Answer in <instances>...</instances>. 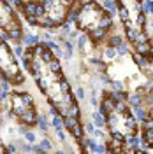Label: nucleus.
I'll list each match as a JSON object with an SVG mask.
<instances>
[{"mask_svg": "<svg viewBox=\"0 0 153 154\" xmlns=\"http://www.w3.org/2000/svg\"><path fill=\"white\" fill-rule=\"evenodd\" d=\"M74 95H76L77 100H85V98H86V91H85V88H83V86H77L76 89H74Z\"/></svg>", "mask_w": 153, "mask_h": 154, "instance_id": "5701e85b", "label": "nucleus"}, {"mask_svg": "<svg viewBox=\"0 0 153 154\" xmlns=\"http://www.w3.org/2000/svg\"><path fill=\"white\" fill-rule=\"evenodd\" d=\"M76 28L88 35L93 44H100L113 30V16L106 11L100 2L88 0L77 7V16L74 21Z\"/></svg>", "mask_w": 153, "mask_h": 154, "instance_id": "7ed1b4c3", "label": "nucleus"}, {"mask_svg": "<svg viewBox=\"0 0 153 154\" xmlns=\"http://www.w3.org/2000/svg\"><path fill=\"white\" fill-rule=\"evenodd\" d=\"M9 114L19 125H37V109L34 96L27 91H11L9 93Z\"/></svg>", "mask_w": 153, "mask_h": 154, "instance_id": "39448f33", "label": "nucleus"}, {"mask_svg": "<svg viewBox=\"0 0 153 154\" xmlns=\"http://www.w3.org/2000/svg\"><path fill=\"white\" fill-rule=\"evenodd\" d=\"M23 138H25V142H28V144H37V135L34 133V131H32V130H27V131H25V135H23Z\"/></svg>", "mask_w": 153, "mask_h": 154, "instance_id": "f3484780", "label": "nucleus"}, {"mask_svg": "<svg viewBox=\"0 0 153 154\" xmlns=\"http://www.w3.org/2000/svg\"><path fill=\"white\" fill-rule=\"evenodd\" d=\"M99 2H100V5H102L106 11H109L111 14L118 11V4H116V0H99Z\"/></svg>", "mask_w": 153, "mask_h": 154, "instance_id": "ddd939ff", "label": "nucleus"}, {"mask_svg": "<svg viewBox=\"0 0 153 154\" xmlns=\"http://www.w3.org/2000/svg\"><path fill=\"white\" fill-rule=\"evenodd\" d=\"M99 110L106 117V128L111 138L123 142L125 138L137 133V121H135L132 109L125 100H120L113 91H104Z\"/></svg>", "mask_w": 153, "mask_h": 154, "instance_id": "f03ea898", "label": "nucleus"}, {"mask_svg": "<svg viewBox=\"0 0 153 154\" xmlns=\"http://www.w3.org/2000/svg\"><path fill=\"white\" fill-rule=\"evenodd\" d=\"M143 11L144 14L153 16V0H143Z\"/></svg>", "mask_w": 153, "mask_h": 154, "instance_id": "6ab92c4d", "label": "nucleus"}, {"mask_svg": "<svg viewBox=\"0 0 153 154\" xmlns=\"http://www.w3.org/2000/svg\"><path fill=\"white\" fill-rule=\"evenodd\" d=\"M37 126H39V130L42 131V133H48L49 131V123H48V117L42 114H37Z\"/></svg>", "mask_w": 153, "mask_h": 154, "instance_id": "f8f14e48", "label": "nucleus"}, {"mask_svg": "<svg viewBox=\"0 0 153 154\" xmlns=\"http://www.w3.org/2000/svg\"><path fill=\"white\" fill-rule=\"evenodd\" d=\"M132 114H134L137 123H146V121H148V109L144 107V103L139 105V107H134V109H132Z\"/></svg>", "mask_w": 153, "mask_h": 154, "instance_id": "6e6552de", "label": "nucleus"}, {"mask_svg": "<svg viewBox=\"0 0 153 154\" xmlns=\"http://www.w3.org/2000/svg\"><path fill=\"white\" fill-rule=\"evenodd\" d=\"M127 103H129V107L130 109H134V107H139L144 103V96L139 93V91H135L134 95H129V98H127Z\"/></svg>", "mask_w": 153, "mask_h": 154, "instance_id": "1a4fd4ad", "label": "nucleus"}, {"mask_svg": "<svg viewBox=\"0 0 153 154\" xmlns=\"http://www.w3.org/2000/svg\"><path fill=\"white\" fill-rule=\"evenodd\" d=\"M134 61H135V65H137V67H141V68H146V67H148V63H150V61H148V58L144 56V54H139V53H135V54H134Z\"/></svg>", "mask_w": 153, "mask_h": 154, "instance_id": "2eb2a0df", "label": "nucleus"}, {"mask_svg": "<svg viewBox=\"0 0 153 154\" xmlns=\"http://www.w3.org/2000/svg\"><path fill=\"white\" fill-rule=\"evenodd\" d=\"M0 75L5 77L14 86L25 82V75L16 60V54L12 53V48L7 44V38L2 33V30H0Z\"/></svg>", "mask_w": 153, "mask_h": 154, "instance_id": "423d86ee", "label": "nucleus"}, {"mask_svg": "<svg viewBox=\"0 0 153 154\" xmlns=\"http://www.w3.org/2000/svg\"><path fill=\"white\" fill-rule=\"evenodd\" d=\"M77 0H41L37 16L30 25L39 26L49 33H57L58 28L67 21L69 12L76 7Z\"/></svg>", "mask_w": 153, "mask_h": 154, "instance_id": "20e7f679", "label": "nucleus"}, {"mask_svg": "<svg viewBox=\"0 0 153 154\" xmlns=\"http://www.w3.org/2000/svg\"><path fill=\"white\" fill-rule=\"evenodd\" d=\"M125 86L122 81H111V91H115V93H120V91H123Z\"/></svg>", "mask_w": 153, "mask_h": 154, "instance_id": "aec40b11", "label": "nucleus"}, {"mask_svg": "<svg viewBox=\"0 0 153 154\" xmlns=\"http://www.w3.org/2000/svg\"><path fill=\"white\" fill-rule=\"evenodd\" d=\"M151 26H153V21H151Z\"/></svg>", "mask_w": 153, "mask_h": 154, "instance_id": "393cba45", "label": "nucleus"}, {"mask_svg": "<svg viewBox=\"0 0 153 154\" xmlns=\"http://www.w3.org/2000/svg\"><path fill=\"white\" fill-rule=\"evenodd\" d=\"M116 56H118V53H116V48H111V46H106L102 58H104V60H115Z\"/></svg>", "mask_w": 153, "mask_h": 154, "instance_id": "dca6fc26", "label": "nucleus"}, {"mask_svg": "<svg viewBox=\"0 0 153 154\" xmlns=\"http://www.w3.org/2000/svg\"><path fill=\"white\" fill-rule=\"evenodd\" d=\"M95 130H97V126L93 125L92 121H86V125H85V131L86 133L90 135V137H93V135H95Z\"/></svg>", "mask_w": 153, "mask_h": 154, "instance_id": "4be33fe9", "label": "nucleus"}, {"mask_svg": "<svg viewBox=\"0 0 153 154\" xmlns=\"http://www.w3.org/2000/svg\"><path fill=\"white\" fill-rule=\"evenodd\" d=\"M0 30L5 35V38H11L14 42H21L23 26H21V21H19L14 7L7 0H0Z\"/></svg>", "mask_w": 153, "mask_h": 154, "instance_id": "0eeeda50", "label": "nucleus"}, {"mask_svg": "<svg viewBox=\"0 0 153 154\" xmlns=\"http://www.w3.org/2000/svg\"><path fill=\"white\" fill-rule=\"evenodd\" d=\"M129 51H130V48H129V44H127L125 40H123V42H120V44L116 46V53H118V54H122V56H125Z\"/></svg>", "mask_w": 153, "mask_h": 154, "instance_id": "a211bd4d", "label": "nucleus"}, {"mask_svg": "<svg viewBox=\"0 0 153 154\" xmlns=\"http://www.w3.org/2000/svg\"><path fill=\"white\" fill-rule=\"evenodd\" d=\"M120 42H123V37H122V35H118V33H113V35L109 33V35H107V46L116 48Z\"/></svg>", "mask_w": 153, "mask_h": 154, "instance_id": "4468645a", "label": "nucleus"}, {"mask_svg": "<svg viewBox=\"0 0 153 154\" xmlns=\"http://www.w3.org/2000/svg\"><path fill=\"white\" fill-rule=\"evenodd\" d=\"M21 61L34 77L39 91L46 96L51 109H55L63 117L65 130L72 135V138L81 144L85 137V126L81 123V109L74 95V89L63 74L60 58L53 54V51L41 40L35 46L25 49Z\"/></svg>", "mask_w": 153, "mask_h": 154, "instance_id": "f257e3e1", "label": "nucleus"}, {"mask_svg": "<svg viewBox=\"0 0 153 154\" xmlns=\"http://www.w3.org/2000/svg\"><path fill=\"white\" fill-rule=\"evenodd\" d=\"M37 144L41 145V147H42V149H44L46 152H48V151H51V149H53V145H51V140H49V138H42V140H39Z\"/></svg>", "mask_w": 153, "mask_h": 154, "instance_id": "412c9836", "label": "nucleus"}, {"mask_svg": "<svg viewBox=\"0 0 153 154\" xmlns=\"http://www.w3.org/2000/svg\"><path fill=\"white\" fill-rule=\"evenodd\" d=\"M19 151V147L16 144H11V145H7V154H12V152H18Z\"/></svg>", "mask_w": 153, "mask_h": 154, "instance_id": "b1692460", "label": "nucleus"}, {"mask_svg": "<svg viewBox=\"0 0 153 154\" xmlns=\"http://www.w3.org/2000/svg\"><path fill=\"white\" fill-rule=\"evenodd\" d=\"M90 121H92L97 128H104V130H106V117H104V114H102L99 109L92 114V119H90Z\"/></svg>", "mask_w": 153, "mask_h": 154, "instance_id": "9b49d317", "label": "nucleus"}, {"mask_svg": "<svg viewBox=\"0 0 153 154\" xmlns=\"http://www.w3.org/2000/svg\"><path fill=\"white\" fill-rule=\"evenodd\" d=\"M39 42H41V37H39V35H34V33H23V37H21V44L27 46V48L35 46Z\"/></svg>", "mask_w": 153, "mask_h": 154, "instance_id": "9d476101", "label": "nucleus"}]
</instances>
